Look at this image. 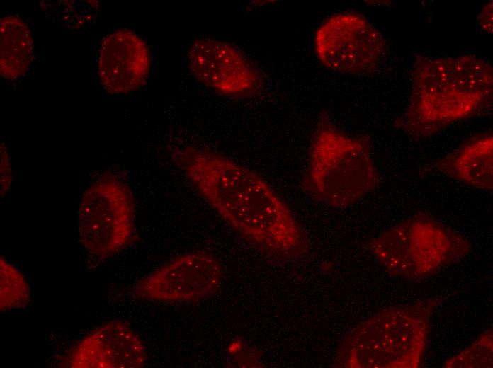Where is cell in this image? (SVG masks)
<instances>
[{
	"mask_svg": "<svg viewBox=\"0 0 493 368\" xmlns=\"http://www.w3.org/2000/svg\"><path fill=\"white\" fill-rule=\"evenodd\" d=\"M173 157L200 195L250 244L284 259L307 253L308 240L295 216L257 173L193 146L174 150Z\"/></svg>",
	"mask_w": 493,
	"mask_h": 368,
	"instance_id": "obj_1",
	"label": "cell"
},
{
	"mask_svg": "<svg viewBox=\"0 0 493 368\" xmlns=\"http://www.w3.org/2000/svg\"><path fill=\"white\" fill-rule=\"evenodd\" d=\"M492 71L489 62L475 55L417 57L409 102L397 125L414 136H430L489 109Z\"/></svg>",
	"mask_w": 493,
	"mask_h": 368,
	"instance_id": "obj_2",
	"label": "cell"
},
{
	"mask_svg": "<svg viewBox=\"0 0 493 368\" xmlns=\"http://www.w3.org/2000/svg\"><path fill=\"white\" fill-rule=\"evenodd\" d=\"M378 180L369 139L349 136L322 117L302 176L307 193L319 202L346 207L373 191Z\"/></svg>",
	"mask_w": 493,
	"mask_h": 368,
	"instance_id": "obj_3",
	"label": "cell"
},
{
	"mask_svg": "<svg viewBox=\"0 0 493 368\" xmlns=\"http://www.w3.org/2000/svg\"><path fill=\"white\" fill-rule=\"evenodd\" d=\"M430 308L419 306L383 311L344 342L339 363L347 367H416L423 353Z\"/></svg>",
	"mask_w": 493,
	"mask_h": 368,
	"instance_id": "obj_4",
	"label": "cell"
},
{
	"mask_svg": "<svg viewBox=\"0 0 493 368\" xmlns=\"http://www.w3.org/2000/svg\"><path fill=\"white\" fill-rule=\"evenodd\" d=\"M368 248L390 273L419 277L463 256L470 245L443 224L418 213L374 238Z\"/></svg>",
	"mask_w": 493,
	"mask_h": 368,
	"instance_id": "obj_5",
	"label": "cell"
},
{
	"mask_svg": "<svg viewBox=\"0 0 493 368\" xmlns=\"http://www.w3.org/2000/svg\"><path fill=\"white\" fill-rule=\"evenodd\" d=\"M135 203L130 189L115 178L97 180L84 192L79 205V240L94 255L106 258L119 253L135 234Z\"/></svg>",
	"mask_w": 493,
	"mask_h": 368,
	"instance_id": "obj_6",
	"label": "cell"
},
{
	"mask_svg": "<svg viewBox=\"0 0 493 368\" xmlns=\"http://www.w3.org/2000/svg\"><path fill=\"white\" fill-rule=\"evenodd\" d=\"M314 47L324 67L348 74L375 70L386 48L380 31L354 12L339 13L325 19L315 31Z\"/></svg>",
	"mask_w": 493,
	"mask_h": 368,
	"instance_id": "obj_7",
	"label": "cell"
},
{
	"mask_svg": "<svg viewBox=\"0 0 493 368\" xmlns=\"http://www.w3.org/2000/svg\"><path fill=\"white\" fill-rule=\"evenodd\" d=\"M217 259L206 252L181 255L142 279L136 298L164 301H193L215 293L221 282Z\"/></svg>",
	"mask_w": 493,
	"mask_h": 368,
	"instance_id": "obj_8",
	"label": "cell"
},
{
	"mask_svg": "<svg viewBox=\"0 0 493 368\" xmlns=\"http://www.w3.org/2000/svg\"><path fill=\"white\" fill-rule=\"evenodd\" d=\"M190 69L198 81L228 96L255 93L261 79L256 68L232 45L215 40L198 39L188 54Z\"/></svg>",
	"mask_w": 493,
	"mask_h": 368,
	"instance_id": "obj_9",
	"label": "cell"
},
{
	"mask_svg": "<svg viewBox=\"0 0 493 368\" xmlns=\"http://www.w3.org/2000/svg\"><path fill=\"white\" fill-rule=\"evenodd\" d=\"M147 361L144 344L121 321L108 322L79 340L62 367L69 368H141Z\"/></svg>",
	"mask_w": 493,
	"mask_h": 368,
	"instance_id": "obj_10",
	"label": "cell"
},
{
	"mask_svg": "<svg viewBox=\"0 0 493 368\" xmlns=\"http://www.w3.org/2000/svg\"><path fill=\"white\" fill-rule=\"evenodd\" d=\"M151 57L146 42L134 32L120 29L103 38L98 73L110 93H127L143 86L148 78Z\"/></svg>",
	"mask_w": 493,
	"mask_h": 368,
	"instance_id": "obj_11",
	"label": "cell"
},
{
	"mask_svg": "<svg viewBox=\"0 0 493 368\" xmlns=\"http://www.w3.org/2000/svg\"><path fill=\"white\" fill-rule=\"evenodd\" d=\"M493 137L480 136L438 161L443 173L468 185L492 190Z\"/></svg>",
	"mask_w": 493,
	"mask_h": 368,
	"instance_id": "obj_12",
	"label": "cell"
},
{
	"mask_svg": "<svg viewBox=\"0 0 493 368\" xmlns=\"http://www.w3.org/2000/svg\"><path fill=\"white\" fill-rule=\"evenodd\" d=\"M0 72L4 78L23 76L33 60V39L28 25L19 18L8 16L0 23Z\"/></svg>",
	"mask_w": 493,
	"mask_h": 368,
	"instance_id": "obj_13",
	"label": "cell"
},
{
	"mask_svg": "<svg viewBox=\"0 0 493 368\" xmlns=\"http://www.w3.org/2000/svg\"><path fill=\"white\" fill-rule=\"evenodd\" d=\"M30 299V289L23 274L3 256L0 258V309L24 308Z\"/></svg>",
	"mask_w": 493,
	"mask_h": 368,
	"instance_id": "obj_14",
	"label": "cell"
},
{
	"mask_svg": "<svg viewBox=\"0 0 493 368\" xmlns=\"http://www.w3.org/2000/svg\"><path fill=\"white\" fill-rule=\"evenodd\" d=\"M478 22L484 30L492 33V1L485 5L479 15Z\"/></svg>",
	"mask_w": 493,
	"mask_h": 368,
	"instance_id": "obj_15",
	"label": "cell"
}]
</instances>
